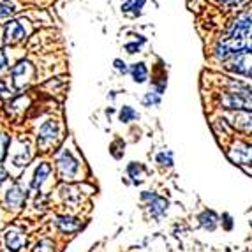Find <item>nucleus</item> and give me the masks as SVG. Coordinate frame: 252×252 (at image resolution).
<instances>
[{
    "mask_svg": "<svg viewBox=\"0 0 252 252\" xmlns=\"http://www.w3.org/2000/svg\"><path fill=\"white\" fill-rule=\"evenodd\" d=\"M118 117H120V122L122 124H130L132 120H136L139 115H138V111L132 109L130 106H124V108L120 109V115H118Z\"/></svg>",
    "mask_w": 252,
    "mask_h": 252,
    "instance_id": "nucleus-21",
    "label": "nucleus"
},
{
    "mask_svg": "<svg viewBox=\"0 0 252 252\" xmlns=\"http://www.w3.org/2000/svg\"><path fill=\"white\" fill-rule=\"evenodd\" d=\"M34 65L29 60H20L16 65H13L11 69V78H13V87L14 90H23L27 89L34 78Z\"/></svg>",
    "mask_w": 252,
    "mask_h": 252,
    "instance_id": "nucleus-5",
    "label": "nucleus"
},
{
    "mask_svg": "<svg viewBox=\"0 0 252 252\" xmlns=\"http://www.w3.org/2000/svg\"><path fill=\"white\" fill-rule=\"evenodd\" d=\"M141 201L145 203L147 206V212L152 219H162L168 212V206H169V201L162 196L156 192H150V190H145L141 194Z\"/></svg>",
    "mask_w": 252,
    "mask_h": 252,
    "instance_id": "nucleus-6",
    "label": "nucleus"
},
{
    "mask_svg": "<svg viewBox=\"0 0 252 252\" xmlns=\"http://www.w3.org/2000/svg\"><path fill=\"white\" fill-rule=\"evenodd\" d=\"M60 194H62L63 201L67 203V205H71L72 208H74V206H78L81 201H83L81 190L78 189V187H74V185H71V184L62 185V187H60Z\"/></svg>",
    "mask_w": 252,
    "mask_h": 252,
    "instance_id": "nucleus-15",
    "label": "nucleus"
},
{
    "mask_svg": "<svg viewBox=\"0 0 252 252\" xmlns=\"http://www.w3.org/2000/svg\"><path fill=\"white\" fill-rule=\"evenodd\" d=\"M244 0H219V4H222L226 5V7H235V5L242 4Z\"/></svg>",
    "mask_w": 252,
    "mask_h": 252,
    "instance_id": "nucleus-32",
    "label": "nucleus"
},
{
    "mask_svg": "<svg viewBox=\"0 0 252 252\" xmlns=\"http://www.w3.org/2000/svg\"><path fill=\"white\" fill-rule=\"evenodd\" d=\"M51 171H53V168H51V164L50 162H41L35 168L34 171V178H32V184H30V187L34 190H39L44 185V182L50 178Z\"/></svg>",
    "mask_w": 252,
    "mask_h": 252,
    "instance_id": "nucleus-14",
    "label": "nucleus"
},
{
    "mask_svg": "<svg viewBox=\"0 0 252 252\" xmlns=\"http://www.w3.org/2000/svg\"><path fill=\"white\" fill-rule=\"evenodd\" d=\"M160 102V94L159 92H148L145 94L143 97V104L147 108H152V106H157Z\"/></svg>",
    "mask_w": 252,
    "mask_h": 252,
    "instance_id": "nucleus-27",
    "label": "nucleus"
},
{
    "mask_svg": "<svg viewBox=\"0 0 252 252\" xmlns=\"http://www.w3.org/2000/svg\"><path fill=\"white\" fill-rule=\"evenodd\" d=\"M222 219H224V229H233V219H231V215L229 214H224L222 215Z\"/></svg>",
    "mask_w": 252,
    "mask_h": 252,
    "instance_id": "nucleus-31",
    "label": "nucleus"
},
{
    "mask_svg": "<svg viewBox=\"0 0 252 252\" xmlns=\"http://www.w3.org/2000/svg\"><path fill=\"white\" fill-rule=\"evenodd\" d=\"M62 132H60V126L57 120H46L39 127L37 132V148L41 152H50L51 148H55L59 145L60 138H62Z\"/></svg>",
    "mask_w": 252,
    "mask_h": 252,
    "instance_id": "nucleus-4",
    "label": "nucleus"
},
{
    "mask_svg": "<svg viewBox=\"0 0 252 252\" xmlns=\"http://www.w3.org/2000/svg\"><path fill=\"white\" fill-rule=\"evenodd\" d=\"M9 145H11V136L7 132H0V162L7 157Z\"/></svg>",
    "mask_w": 252,
    "mask_h": 252,
    "instance_id": "nucleus-25",
    "label": "nucleus"
},
{
    "mask_svg": "<svg viewBox=\"0 0 252 252\" xmlns=\"http://www.w3.org/2000/svg\"><path fill=\"white\" fill-rule=\"evenodd\" d=\"M226 69L236 72V74L252 78V51H245V53H240L229 59L226 63Z\"/></svg>",
    "mask_w": 252,
    "mask_h": 252,
    "instance_id": "nucleus-10",
    "label": "nucleus"
},
{
    "mask_svg": "<svg viewBox=\"0 0 252 252\" xmlns=\"http://www.w3.org/2000/svg\"><path fill=\"white\" fill-rule=\"evenodd\" d=\"M147 0H126L122 4V11L127 16H139Z\"/></svg>",
    "mask_w": 252,
    "mask_h": 252,
    "instance_id": "nucleus-18",
    "label": "nucleus"
},
{
    "mask_svg": "<svg viewBox=\"0 0 252 252\" xmlns=\"http://www.w3.org/2000/svg\"><path fill=\"white\" fill-rule=\"evenodd\" d=\"M7 57H5V53L2 50H0V74L4 71H7Z\"/></svg>",
    "mask_w": 252,
    "mask_h": 252,
    "instance_id": "nucleus-29",
    "label": "nucleus"
},
{
    "mask_svg": "<svg viewBox=\"0 0 252 252\" xmlns=\"http://www.w3.org/2000/svg\"><path fill=\"white\" fill-rule=\"evenodd\" d=\"M27 201V192L25 189L21 187L20 184H11L9 185V189L5 190V196H4V205L7 210L11 212H18L23 208Z\"/></svg>",
    "mask_w": 252,
    "mask_h": 252,
    "instance_id": "nucleus-9",
    "label": "nucleus"
},
{
    "mask_svg": "<svg viewBox=\"0 0 252 252\" xmlns=\"http://www.w3.org/2000/svg\"><path fill=\"white\" fill-rule=\"evenodd\" d=\"M4 242L9 252H20L21 249L27 247V242H29V240H27V235L21 231L20 227L11 226L9 229H5Z\"/></svg>",
    "mask_w": 252,
    "mask_h": 252,
    "instance_id": "nucleus-11",
    "label": "nucleus"
},
{
    "mask_svg": "<svg viewBox=\"0 0 252 252\" xmlns=\"http://www.w3.org/2000/svg\"><path fill=\"white\" fill-rule=\"evenodd\" d=\"M245 51H252V13H242L233 20L226 37L217 42L214 55L219 60H229Z\"/></svg>",
    "mask_w": 252,
    "mask_h": 252,
    "instance_id": "nucleus-1",
    "label": "nucleus"
},
{
    "mask_svg": "<svg viewBox=\"0 0 252 252\" xmlns=\"http://www.w3.org/2000/svg\"><path fill=\"white\" fill-rule=\"evenodd\" d=\"M81 164L69 150H62L57 156V173L62 182H74L80 177Z\"/></svg>",
    "mask_w": 252,
    "mask_h": 252,
    "instance_id": "nucleus-3",
    "label": "nucleus"
},
{
    "mask_svg": "<svg viewBox=\"0 0 252 252\" xmlns=\"http://www.w3.org/2000/svg\"><path fill=\"white\" fill-rule=\"evenodd\" d=\"M30 159H32V152H30V147L27 148L25 152H23V148H20V150L16 152L13 156V164L16 166V168H25L27 164L30 162Z\"/></svg>",
    "mask_w": 252,
    "mask_h": 252,
    "instance_id": "nucleus-20",
    "label": "nucleus"
},
{
    "mask_svg": "<svg viewBox=\"0 0 252 252\" xmlns=\"http://www.w3.org/2000/svg\"><path fill=\"white\" fill-rule=\"evenodd\" d=\"M55 226L59 227V231L63 235H72V233H78L83 227L80 219H74L71 215H57L55 217Z\"/></svg>",
    "mask_w": 252,
    "mask_h": 252,
    "instance_id": "nucleus-13",
    "label": "nucleus"
},
{
    "mask_svg": "<svg viewBox=\"0 0 252 252\" xmlns=\"http://www.w3.org/2000/svg\"><path fill=\"white\" fill-rule=\"evenodd\" d=\"M115 67H117V71L120 72V74H126V72H127V63L124 62V60H120V59L115 60Z\"/></svg>",
    "mask_w": 252,
    "mask_h": 252,
    "instance_id": "nucleus-30",
    "label": "nucleus"
},
{
    "mask_svg": "<svg viewBox=\"0 0 252 252\" xmlns=\"http://www.w3.org/2000/svg\"><path fill=\"white\" fill-rule=\"evenodd\" d=\"M29 104V99H27L25 95L18 97V99H14V101L9 102V113H18V111H23V108Z\"/></svg>",
    "mask_w": 252,
    "mask_h": 252,
    "instance_id": "nucleus-24",
    "label": "nucleus"
},
{
    "mask_svg": "<svg viewBox=\"0 0 252 252\" xmlns=\"http://www.w3.org/2000/svg\"><path fill=\"white\" fill-rule=\"evenodd\" d=\"M127 175H129V178L132 180V184L139 185L143 182V177L147 175V168H145L141 162H130L129 166H127Z\"/></svg>",
    "mask_w": 252,
    "mask_h": 252,
    "instance_id": "nucleus-17",
    "label": "nucleus"
},
{
    "mask_svg": "<svg viewBox=\"0 0 252 252\" xmlns=\"http://www.w3.org/2000/svg\"><path fill=\"white\" fill-rule=\"evenodd\" d=\"M227 157L238 166H252V147L244 141H235L227 148Z\"/></svg>",
    "mask_w": 252,
    "mask_h": 252,
    "instance_id": "nucleus-8",
    "label": "nucleus"
},
{
    "mask_svg": "<svg viewBox=\"0 0 252 252\" xmlns=\"http://www.w3.org/2000/svg\"><path fill=\"white\" fill-rule=\"evenodd\" d=\"M14 13H16V5H14L13 2H9V0L0 2V20H2V18H9Z\"/></svg>",
    "mask_w": 252,
    "mask_h": 252,
    "instance_id": "nucleus-26",
    "label": "nucleus"
},
{
    "mask_svg": "<svg viewBox=\"0 0 252 252\" xmlns=\"http://www.w3.org/2000/svg\"><path fill=\"white\" fill-rule=\"evenodd\" d=\"M126 50H127V53H136V51H139V46L138 44H134V42H129V44H126Z\"/></svg>",
    "mask_w": 252,
    "mask_h": 252,
    "instance_id": "nucleus-34",
    "label": "nucleus"
},
{
    "mask_svg": "<svg viewBox=\"0 0 252 252\" xmlns=\"http://www.w3.org/2000/svg\"><path fill=\"white\" fill-rule=\"evenodd\" d=\"M156 160L162 168H171L173 166V152L171 150H162L156 156Z\"/></svg>",
    "mask_w": 252,
    "mask_h": 252,
    "instance_id": "nucleus-22",
    "label": "nucleus"
},
{
    "mask_svg": "<svg viewBox=\"0 0 252 252\" xmlns=\"http://www.w3.org/2000/svg\"><path fill=\"white\" fill-rule=\"evenodd\" d=\"M122 145H124V141H122V139H117V141H115V143L111 145V147H109V152H111V154H113V157H115V159H122L124 152H120V150H118V147H122Z\"/></svg>",
    "mask_w": 252,
    "mask_h": 252,
    "instance_id": "nucleus-28",
    "label": "nucleus"
},
{
    "mask_svg": "<svg viewBox=\"0 0 252 252\" xmlns=\"http://www.w3.org/2000/svg\"><path fill=\"white\" fill-rule=\"evenodd\" d=\"M219 104L224 109L231 111H247L252 113V90L245 89L244 85H236L235 90L224 92L219 99Z\"/></svg>",
    "mask_w": 252,
    "mask_h": 252,
    "instance_id": "nucleus-2",
    "label": "nucleus"
},
{
    "mask_svg": "<svg viewBox=\"0 0 252 252\" xmlns=\"http://www.w3.org/2000/svg\"><path fill=\"white\" fill-rule=\"evenodd\" d=\"M130 74H132V80L136 83H145L148 78V69L143 62H138V63H132V67H130Z\"/></svg>",
    "mask_w": 252,
    "mask_h": 252,
    "instance_id": "nucleus-19",
    "label": "nucleus"
},
{
    "mask_svg": "<svg viewBox=\"0 0 252 252\" xmlns=\"http://www.w3.org/2000/svg\"><path fill=\"white\" fill-rule=\"evenodd\" d=\"M5 180H7V171H5V168L0 164V185L4 184Z\"/></svg>",
    "mask_w": 252,
    "mask_h": 252,
    "instance_id": "nucleus-35",
    "label": "nucleus"
},
{
    "mask_svg": "<svg viewBox=\"0 0 252 252\" xmlns=\"http://www.w3.org/2000/svg\"><path fill=\"white\" fill-rule=\"evenodd\" d=\"M32 252H55L53 240H50V238L39 240L37 244L34 245V249H32Z\"/></svg>",
    "mask_w": 252,
    "mask_h": 252,
    "instance_id": "nucleus-23",
    "label": "nucleus"
},
{
    "mask_svg": "<svg viewBox=\"0 0 252 252\" xmlns=\"http://www.w3.org/2000/svg\"><path fill=\"white\" fill-rule=\"evenodd\" d=\"M0 95H2V97H9V95H11V90L7 89V85H5L2 80H0Z\"/></svg>",
    "mask_w": 252,
    "mask_h": 252,
    "instance_id": "nucleus-33",
    "label": "nucleus"
},
{
    "mask_svg": "<svg viewBox=\"0 0 252 252\" xmlns=\"http://www.w3.org/2000/svg\"><path fill=\"white\" fill-rule=\"evenodd\" d=\"M229 126L240 134L252 136V115L247 111H236L229 117Z\"/></svg>",
    "mask_w": 252,
    "mask_h": 252,
    "instance_id": "nucleus-12",
    "label": "nucleus"
},
{
    "mask_svg": "<svg viewBox=\"0 0 252 252\" xmlns=\"http://www.w3.org/2000/svg\"><path fill=\"white\" fill-rule=\"evenodd\" d=\"M30 34V25L25 20H11L5 25L4 30V42L5 44H18L25 41V37Z\"/></svg>",
    "mask_w": 252,
    "mask_h": 252,
    "instance_id": "nucleus-7",
    "label": "nucleus"
},
{
    "mask_svg": "<svg viewBox=\"0 0 252 252\" xmlns=\"http://www.w3.org/2000/svg\"><path fill=\"white\" fill-rule=\"evenodd\" d=\"M198 222L206 231H214L215 227L219 226V215L214 210H203L198 215Z\"/></svg>",
    "mask_w": 252,
    "mask_h": 252,
    "instance_id": "nucleus-16",
    "label": "nucleus"
}]
</instances>
